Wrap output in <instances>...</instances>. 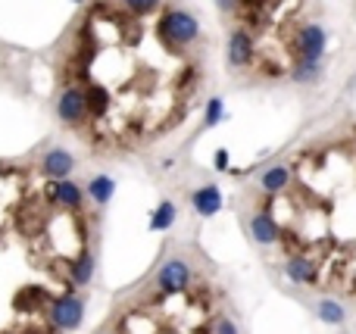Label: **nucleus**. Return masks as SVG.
<instances>
[{
	"label": "nucleus",
	"instance_id": "7ed1b4c3",
	"mask_svg": "<svg viewBox=\"0 0 356 334\" xmlns=\"http://www.w3.org/2000/svg\"><path fill=\"white\" fill-rule=\"evenodd\" d=\"M213 6L234 78L288 81L322 56L325 31L316 22V0H213Z\"/></svg>",
	"mask_w": 356,
	"mask_h": 334
},
{
	"label": "nucleus",
	"instance_id": "39448f33",
	"mask_svg": "<svg viewBox=\"0 0 356 334\" xmlns=\"http://www.w3.org/2000/svg\"><path fill=\"white\" fill-rule=\"evenodd\" d=\"M75 160L66 153V150H50L47 156L41 160V172L50 175V178H66L69 172H72Z\"/></svg>",
	"mask_w": 356,
	"mask_h": 334
},
{
	"label": "nucleus",
	"instance_id": "f257e3e1",
	"mask_svg": "<svg viewBox=\"0 0 356 334\" xmlns=\"http://www.w3.org/2000/svg\"><path fill=\"white\" fill-rule=\"evenodd\" d=\"M209 60L184 0H88L60 53L56 119L97 156H138L191 119Z\"/></svg>",
	"mask_w": 356,
	"mask_h": 334
},
{
	"label": "nucleus",
	"instance_id": "20e7f679",
	"mask_svg": "<svg viewBox=\"0 0 356 334\" xmlns=\"http://www.w3.org/2000/svg\"><path fill=\"white\" fill-rule=\"evenodd\" d=\"M213 285L184 260H169L144 291L131 294L104 334H225Z\"/></svg>",
	"mask_w": 356,
	"mask_h": 334
},
{
	"label": "nucleus",
	"instance_id": "423d86ee",
	"mask_svg": "<svg viewBox=\"0 0 356 334\" xmlns=\"http://www.w3.org/2000/svg\"><path fill=\"white\" fill-rule=\"evenodd\" d=\"M350 6H353V12H356V0H350Z\"/></svg>",
	"mask_w": 356,
	"mask_h": 334
},
{
	"label": "nucleus",
	"instance_id": "f03ea898",
	"mask_svg": "<svg viewBox=\"0 0 356 334\" xmlns=\"http://www.w3.org/2000/svg\"><path fill=\"white\" fill-rule=\"evenodd\" d=\"M247 228L294 285L356 303V116L309 128L244 194Z\"/></svg>",
	"mask_w": 356,
	"mask_h": 334
}]
</instances>
